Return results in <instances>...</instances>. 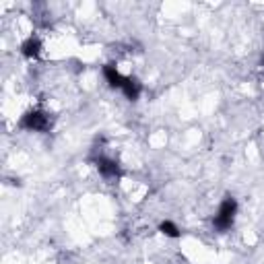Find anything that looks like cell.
Here are the masks:
<instances>
[{"label":"cell","instance_id":"cell-1","mask_svg":"<svg viewBox=\"0 0 264 264\" xmlns=\"http://www.w3.org/2000/svg\"><path fill=\"white\" fill-rule=\"evenodd\" d=\"M235 213H237V202H235V198H233V196H227V198L221 202V206H219L217 217L213 219L215 227H217L219 231H227V229L233 225V217H235Z\"/></svg>","mask_w":264,"mask_h":264},{"label":"cell","instance_id":"cell-2","mask_svg":"<svg viewBox=\"0 0 264 264\" xmlns=\"http://www.w3.org/2000/svg\"><path fill=\"white\" fill-rule=\"evenodd\" d=\"M21 126L27 128V130H47L50 128V118L43 114V112H27L21 120Z\"/></svg>","mask_w":264,"mask_h":264},{"label":"cell","instance_id":"cell-3","mask_svg":"<svg viewBox=\"0 0 264 264\" xmlns=\"http://www.w3.org/2000/svg\"><path fill=\"white\" fill-rule=\"evenodd\" d=\"M97 170H99V174H101L103 178H116V176H120L118 163L112 161V159H105V157L97 159Z\"/></svg>","mask_w":264,"mask_h":264},{"label":"cell","instance_id":"cell-4","mask_svg":"<svg viewBox=\"0 0 264 264\" xmlns=\"http://www.w3.org/2000/svg\"><path fill=\"white\" fill-rule=\"evenodd\" d=\"M103 77H105V81L110 83V87H116V89H122L124 83H126V77H122V75L116 70V66H112V64L103 66Z\"/></svg>","mask_w":264,"mask_h":264},{"label":"cell","instance_id":"cell-5","mask_svg":"<svg viewBox=\"0 0 264 264\" xmlns=\"http://www.w3.org/2000/svg\"><path fill=\"white\" fill-rule=\"evenodd\" d=\"M39 50H41V41L37 39V37H29V39H25L23 41V45H21V52H23V56H27V58H35V56H39Z\"/></svg>","mask_w":264,"mask_h":264},{"label":"cell","instance_id":"cell-6","mask_svg":"<svg viewBox=\"0 0 264 264\" xmlns=\"http://www.w3.org/2000/svg\"><path fill=\"white\" fill-rule=\"evenodd\" d=\"M140 91H142V87H140V83H138L136 79H126V83H124V87H122V93L126 95V99L136 101L138 95H140Z\"/></svg>","mask_w":264,"mask_h":264},{"label":"cell","instance_id":"cell-7","mask_svg":"<svg viewBox=\"0 0 264 264\" xmlns=\"http://www.w3.org/2000/svg\"><path fill=\"white\" fill-rule=\"evenodd\" d=\"M159 231H161L163 235H167V237H180V229H178V225L172 223V221H163V223L159 225Z\"/></svg>","mask_w":264,"mask_h":264}]
</instances>
